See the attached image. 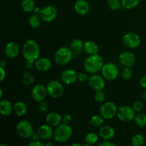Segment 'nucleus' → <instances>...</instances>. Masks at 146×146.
<instances>
[{
	"instance_id": "f257e3e1",
	"label": "nucleus",
	"mask_w": 146,
	"mask_h": 146,
	"mask_svg": "<svg viewBox=\"0 0 146 146\" xmlns=\"http://www.w3.org/2000/svg\"><path fill=\"white\" fill-rule=\"evenodd\" d=\"M22 54L26 61L35 62L40 55V47L38 43L32 38L27 40L23 46Z\"/></svg>"
},
{
	"instance_id": "f03ea898",
	"label": "nucleus",
	"mask_w": 146,
	"mask_h": 146,
	"mask_svg": "<svg viewBox=\"0 0 146 146\" xmlns=\"http://www.w3.org/2000/svg\"><path fill=\"white\" fill-rule=\"evenodd\" d=\"M104 66V60L99 54L89 55L84 62V68L87 73L95 74L101 71Z\"/></svg>"
},
{
	"instance_id": "7ed1b4c3",
	"label": "nucleus",
	"mask_w": 146,
	"mask_h": 146,
	"mask_svg": "<svg viewBox=\"0 0 146 146\" xmlns=\"http://www.w3.org/2000/svg\"><path fill=\"white\" fill-rule=\"evenodd\" d=\"M73 56L74 54L71 48L66 46H63L56 51L54 56V60L58 65L65 66L71 62Z\"/></svg>"
},
{
	"instance_id": "20e7f679",
	"label": "nucleus",
	"mask_w": 146,
	"mask_h": 146,
	"mask_svg": "<svg viewBox=\"0 0 146 146\" xmlns=\"http://www.w3.org/2000/svg\"><path fill=\"white\" fill-rule=\"evenodd\" d=\"M73 130L69 125L61 123L54 130V138L58 143H65L71 138Z\"/></svg>"
},
{
	"instance_id": "39448f33",
	"label": "nucleus",
	"mask_w": 146,
	"mask_h": 146,
	"mask_svg": "<svg viewBox=\"0 0 146 146\" xmlns=\"http://www.w3.org/2000/svg\"><path fill=\"white\" fill-rule=\"evenodd\" d=\"M101 75L107 81H114L119 75V69L113 63L104 64L101 69Z\"/></svg>"
},
{
	"instance_id": "423d86ee",
	"label": "nucleus",
	"mask_w": 146,
	"mask_h": 146,
	"mask_svg": "<svg viewBox=\"0 0 146 146\" xmlns=\"http://www.w3.org/2000/svg\"><path fill=\"white\" fill-rule=\"evenodd\" d=\"M116 104L112 101H107L103 104L100 108V115L105 120H111L117 115Z\"/></svg>"
},
{
	"instance_id": "0eeeda50",
	"label": "nucleus",
	"mask_w": 146,
	"mask_h": 146,
	"mask_svg": "<svg viewBox=\"0 0 146 146\" xmlns=\"http://www.w3.org/2000/svg\"><path fill=\"white\" fill-rule=\"evenodd\" d=\"M48 95L53 98H60L64 94V86L61 82L57 80H51L46 86Z\"/></svg>"
},
{
	"instance_id": "6e6552de",
	"label": "nucleus",
	"mask_w": 146,
	"mask_h": 146,
	"mask_svg": "<svg viewBox=\"0 0 146 146\" xmlns=\"http://www.w3.org/2000/svg\"><path fill=\"white\" fill-rule=\"evenodd\" d=\"M16 129H17V134L23 138H31V135L34 132V128H33L31 123L29 122L28 121H26V120L20 121L17 123Z\"/></svg>"
},
{
	"instance_id": "1a4fd4ad",
	"label": "nucleus",
	"mask_w": 146,
	"mask_h": 146,
	"mask_svg": "<svg viewBox=\"0 0 146 146\" xmlns=\"http://www.w3.org/2000/svg\"><path fill=\"white\" fill-rule=\"evenodd\" d=\"M135 113L132 107L129 106H122L118 108L116 115L120 121L125 123H129L134 120L135 116Z\"/></svg>"
},
{
	"instance_id": "9d476101",
	"label": "nucleus",
	"mask_w": 146,
	"mask_h": 146,
	"mask_svg": "<svg viewBox=\"0 0 146 146\" xmlns=\"http://www.w3.org/2000/svg\"><path fill=\"white\" fill-rule=\"evenodd\" d=\"M141 37L135 32H128L123 37L124 45L129 48H137L141 44Z\"/></svg>"
},
{
	"instance_id": "9b49d317",
	"label": "nucleus",
	"mask_w": 146,
	"mask_h": 146,
	"mask_svg": "<svg viewBox=\"0 0 146 146\" xmlns=\"http://www.w3.org/2000/svg\"><path fill=\"white\" fill-rule=\"evenodd\" d=\"M105 80L102 75H98L97 74H91L88 78V85L95 91H103L106 86Z\"/></svg>"
},
{
	"instance_id": "f8f14e48",
	"label": "nucleus",
	"mask_w": 146,
	"mask_h": 146,
	"mask_svg": "<svg viewBox=\"0 0 146 146\" xmlns=\"http://www.w3.org/2000/svg\"><path fill=\"white\" fill-rule=\"evenodd\" d=\"M39 15L43 21L46 22H51L57 17L58 11L54 6L48 5L41 9Z\"/></svg>"
},
{
	"instance_id": "ddd939ff",
	"label": "nucleus",
	"mask_w": 146,
	"mask_h": 146,
	"mask_svg": "<svg viewBox=\"0 0 146 146\" xmlns=\"http://www.w3.org/2000/svg\"><path fill=\"white\" fill-rule=\"evenodd\" d=\"M48 95L46 87L44 86L43 84H36L33 87L31 90V96L32 98L36 102H41L44 101Z\"/></svg>"
},
{
	"instance_id": "4468645a",
	"label": "nucleus",
	"mask_w": 146,
	"mask_h": 146,
	"mask_svg": "<svg viewBox=\"0 0 146 146\" xmlns=\"http://www.w3.org/2000/svg\"><path fill=\"white\" fill-rule=\"evenodd\" d=\"M119 61L124 67L131 68L133 66L136 62V58L133 53L131 51H123L119 55Z\"/></svg>"
},
{
	"instance_id": "2eb2a0df",
	"label": "nucleus",
	"mask_w": 146,
	"mask_h": 146,
	"mask_svg": "<svg viewBox=\"0 0 146 146\" xmlns=\"http://www.w3.org/2000/svg\"><path fill=\"white\" fill-rule=\"evenodd\" d=\"M61 80L64 84L70 85L78 81V74L73 69H66L61 73Z\"/></svg>"
},
{
	"instance_id": "dca6fc26",
	"label": "nucleus",
	"mask_w": 146,
	"mask_h": 146,
	"mask_svg": "<svg viewBox=\"0 0 146 146\" xmlns=\"http://www.w3.org/2000/svg\"><path fill=\"white\" fill-rule=\"evenodd\" d=\"M63 118L59 113L55 111H51L46 115V122L52 127H57L62 122Z\"/></svg>"
},
{
	"instance_id": "f3484780",
	"label": "nucleus",
	"mask_w": 146,
	"mask_h": 146,
	"mask_svg": "<svg viewBox=\"0 0 146 146\" xmlns=\"http://www.w3.org/2000/svg\"><path fill=\"white\" fill-rule=\"evenodd\" d=\"M51 66H52V63H51V60L48 58H45V57L38 58L34 64V67L36 69L41 72L48 71L51 68Z\"/></svg>"
},
{
	"instance_id": "a211bd4d",
	"label": "nucleus",
	"mask_w": 146,
	"mask_h": 146,
	"mask_svg": "<svg viewBox=\"0 0 146 146\" xmlns=\"http://www.w3.org/2000/svg\"><path fill=\"white\" fill-rule=\"evenodd\" d=\"M19 46L14 41L7 43L5 46V54L8 58H14L18 56L19 53Z\"/></svg>"
},
{
	"instance_id": "6ab92c4d",
	"label": "nucleus",
	"mask_w": 146,
	"mask_h": 146,
	"mask_svg": "<svg viewBox=\"0 0 146 146\" xmlns=\"http://www.w3.org/2000/svg\"><path fill=\"white\" fill-rule=\"evenodd\" d=\"M38 133L39 135L40 138L43 140H49L52 137H54V131L53 130L52 126L48 124H44L41 125L38 129Z\"/></svg>"
},
{
	"instance_id": "aec40b11",
	"label": "nucleus",
	"mask_w": 146,
	"mask_h": 146,
	"mask_svg": "<svg viewBox=\"0 0 146 146\" xmlns=\"http://www.w3.org/2000/svg\"><path fill=\"white\" fill-rule=\"evenodd\" d=\"M90 7L86 0H76L74 4V10L80 16H84L89 11Z\"/></svg>"
},
{
	"instance_id": "412c9836",
	"label": "nucleus",
	"mask_w": 146,
	"mask_h": 146,
	"mask_svg": "<svg viewBox=\"0 0 146 146\" xmlns=\"http://www.w3.org/2000/svg\"><path fill=\"white\" fill-rule=\"evenodd\" d=\"M99 136L105 141H110L115 137V130L111 126L105 125L102 126L99 130Z\"/></svg>"
},
{
	"instance_id": "4be33fe9",
	"label": "nucleus",
	"mask_w": 146,
	"mask_h": 146,
	"mask_svg": "<svg viewBox=\"0 0 146 146\" xmlns=\"http://www.w3.org/2000/svg\"><path fill=\"white\" fill-rule=\"evenodd\" d=\"M13 111V105L8 100H1L0 102V113L4 116L9 115Z\"/></svg>"
},
{
	"instance_id": "5701e85b",
	"label": "nucleus",
	"mask_w": 146,
	"mask_h": 146,
	"mask_svg": "<svg viewBox=\"0 0 146 146\" xmlns=\"http://www.w3.org/2000/svg\"><path fill=\"white\" fill-rule=\"evenodd\" d=\"M28 108L25 103L22 101H17L13 106V111L18 116H23L27 114Z\"/></svg>"
},
{
	"instance_id": "b1692460",
	"label": "nucleus",
	"mask_w": 146,
	"mask_h": 146,
	"mask_svg": "<svg viewBox=\"0 0 146 146\" xmlns=\"http://www.w3.org/2000/svg\"><path fill=\"white\" fill-rule=\"evenodd\" d=\"M84 43L83 42L82 40L80 38H75L72 41L70 45V48L72 51L74 55H78L81 53L82 50H84Z\"/></svg>"
},
{
	"instance_id": "393cba45",
	"label": "nucleus",
	"mask_w": 146,
	"mask_h": 146,
	"mask_svg": "<svg viewBox=\"0 0 146 146\" xmlns=\"http://www.w3.org/2000/svg\"><path fill=\"white\" fill-rule=\"evenodd\" d=\"M84 51L88 55H94L98 54V46L93 41H88L84 43Z\"/></svg>"
},
{
	"instance_id": "a878e982",
	"label": "nucleus",
	"mask_w": 146,
	"mask_h": 146,
	"mask_svg": "<svg viewBox=\"0 0 146 146\" xmlns=\"http://www.w3.org/2000/svg\"><path fill=\"white\" fill-rule=\"evenodd\" d=\"M41 21H43L39 14H34L29 19V24L32 29H37L41 26Z\"/></svg>"
},
{
	"instance_id": "bb28decb",
	"label": "nucleus",
	"mask_w": 146,
	"mask_h": 146,
	"mask_svg": "<svg viewBox=\"0 0 146 146\" xmlns=\"http://www.w3.org/2000/svg\"><path fill=\"white\" fill-rule=\"evenodd\" d=\"M134 121L137 126L144 128L146 126V115L143 113H138L134 118Z\"/></svg>"
},
{
	"instance_id": "cd10ccee",
	"label": "nucleus",
	"mask_w": 146,
	"mask_h": 146,
	"mask_svg": "<svg viewBox=\"0 0 146 146\" xmlns=\"http://www.w3.org/2000/svg\"><path fill=\"white\" fill-rule=\"evenodd\" d=\"M34 81H35V78L29 71H25L22 74V76H21V82H22V84L24 86L32 85L34 83Z\"/></svg>"
},
{
	"instance_id": "c85d7f7f",
	"label": "nucleus",
	"mask_w": 146,
	"mask_h": 146,
	"mask_svg": "<svg viewBox=\"0 0 146 146\" xmlns=\"http://www.w3.org/2000/svg\"><path fill=\"white\" fill-rule=\"evenodd\" d=\"M21 8L25 12H31L35 9L34 0H23L21 1Z\"/></svg>"
},
{
	"instance_id": "c756f323",
	"label": "nucleus",
	"mask_w": 146,
	"mask_h": 146,
	"mask_svg": "<svg viewBox=\"0 0 146 146\" xmlns=\"http://www.w3.org/2000/svg\"><path fill=\"white\" fill-rule=\"evenodd\" d=\"M145 137L141 133H137L133 136L131 139L132 146H143L145 143Z\"/></svg>"
},
{
	"instance_id": "7c9ffc66",
	"label": "nucleus",
	"mask_w": 146,
	"mask_h": 146,
	"mask_svg": "<svg viewBox=\"0 0 146 146\" xmlns=\"http://www.w3.org/2000/svg\"><path fill=\"white\" fill-rule=\"evenodd\" d=\"M123 8L126 9H132L139 5L141 0H121Z\"/></svg>"
},
{
	"instance_id": "2f4dec72",
	"label": "nucleus",
	"mask_w": 146,
	"mask_h": 146,
	"mask_svg": "<svg viewBox=\"0 0 146 146\" xmlns=\"http://www.w3.org/2000/svg\"><path fill=\"white\" fill-rule=\"evenodd\" d=\"M104 118L101 115H94L90 119V123L95 128L101 127L104 123Z\"/></svg>"
},
{
	"instance_id": "473e14b6",
	"label": "nucleus",
	"mask_w": 146,
	"mask_h": 146,
	"mask_svg": "<svg viewBox=\"0 0 146 146\" xmlns=\"http://www.w3.org/2000/svg\"><path fill=\"white\" fill-rule=\"evenodd\" d=\"M106 4L108 8L113 11H117L123 7L122 3L120 0H107Z\"/></svg>"
},
{
	"instance_id": "72a5a7b5",
	"label": "nucleus",
	"mask_w": 146,
	"mask_h": 146,
	"mask_svg": "<svg viewBox=\"0 0 146 146\" xmlns=\"http://www.w3.org/2000/svg\"><path fill=\"white\" fill-rule=\"evenodd\" d=\"M98 137H99V135H98V134L96 133H88L86 135L85 141L87 143L93 145V144H95L98 141Z\"/></svg>"
},
{
	"instance_id": "f704fd0d",
	"label": "nucleus",
	"mask_w": 146,
	"mask_h": 146,
	"mask_svg": "<svg viewBox=\"0 0 146 146\" xmlns=\"http://www.w3.org/2000/svg\"><path fill=\"white\" fill-rule=\"evenodd\" d=\"M121 76L124 80H130L133 77V71L131 68L125 67L121 71Z\"/></svg>"
},
{
	"instance_id": "c9c22d12",
	"label": "nucleus",
	"mask_w": 146,
	"mask_h": 146,
	"mask_svg": "<svg viewBox=\"0 0 146 146\" xmlns=\"http://www.w3.org/2000/svg\"><path fill=\"white\" fill-rule=\"evenodd\" d=\"M94 100L98 103H103L106 100V94L103 91H96L94 94Z\"/></svg>"
},
{
	"instance_id": "e433bc0d",
	"label": "nucleus",
	"mask_w": 146,
	"mask_h": 146,
	"mask_svg": "<svg viewBox=\"0 0 146 146\" xmlns=\"http://www.w3.org/2000/svg\"><path fill=\"white\" fill-rule=\"evenodd\" d=\"M132 108L135 112L140 113L143 110L144 104L141 101H136L133 104Z\"/></svg>"
},
{
	"instance_id": "4c0bfd02",
	"label": "nucleus",
	"mask_w": 146,
	"mask_h": 146,
	"mask_svg": "<svg viewBox=\"0 0 146 146\" xmlns=\"http://www.w3.org/2000/svg\"><path fill=\"white\" fill-rule=\"evenodd\" d=\"M38 110L40 112H46L48 110V104L46 101H42L41 102H38Z\"/></svg>"
},
{
	"instance_id": "58836bf2",
	"label": "nucleus",
	"mask_w": 146,
	"mask_h": 146,
	"mask_svg": "<svg viewBox=\"0 0 146 146\" xmlns=\"http://www.w3.org/2000/svg\"><path fill=\"white\" fill-rule=\"evenodd\" d=\"M78 81L80 83H85L86 81H88V78L87 74H86L85 73L81 72L78 74Z\"/></svg>"
},
{
	"instance_id": "ea45409f",
	"label": "nucleus",
	"mask_w": 146,
	"mask_h": 146,
	"mask_svg": "<svg viewBox=\"0 0 146 146\" xmlns=\"http://www.w3.org/2000/svg\"><path fill=\"white\" fill-rule=\"evenodd\" d=\"M71 121H72V117H71V115H69V114H65V115H64L62 119L63 123L69 125L71 123Z\"/></svg>"
},
{
	"instance_id": "a19ab883",
	"label": "nucleus",
	"mask_w": 146,
	"mask_h": 146,
	"mask_svg": "<svg viewBox=\"0 0 146 146\" xmlns=\"http://www.w3.org/2000/svg\"><path fill=\"white\" fill-rule=\"evenodd\" d=\"M0 74H1V77H0V81H3L6 77V71L4 70V67L0 66Z\"/></svg>"
},
{
	"instance_id": "79ce46f5",
	"label": "nucleus",
	"mask_w": 146,
	"mask_h": 146,
	"mask_svg": "<svg viewBox=\"0 0 146 146\" xmlns=\"http://www.w3.org/2000/svg\"><path fill=\"white\" fill-rule=\"evenodd\" d=\"M28 146H45L42 143H41L40 141H31Z\"/></svg>"
},
{
	"instance_id": "37998d69",
	"label": "nucleus",
	"mask_w": 146,
	"mask_h": 146,
	"mask_svg": "<svg viewBox=\"0 0 146 146\" xmlns=\"http://www.w3.org/2000/svg\"><path fill=\"white\" fill-rule=\"evenodd\" d=\"M34 64H35V62H33V61H26V67H27L28 69H31V68L34 67Z\"/></svg>"
},
{
	"instance_id": "c03bdc74",
	"label": "nucleus",
	"mask_w": 146,
	"mask_h": 146,
	"mask_svg": "<svg viewBox=\"0 0 146 146\" xmlns=\"http://www.w3.org/2000/svg\"><path fill=\"white\" fill-rule=\"evenodd\" d=\"M31 138L33 141H38V139L40 138V136H39V135H38V132H34V133L31 135Z\"/></svg>"
},
{
	"instance_id": "a18cd8bd",
	"label": "nucleus",
	"mask_w": 146,
	"mask_h": 146,
	"mask_svg": "<svg viewBox=\"0 0 146 146\" xmlns=\"http://www.w3.org/2000/svg\"><path fill=\"white\" fill-rule=\"evenodd\" d=\"M140 85L143 88H146V76H143L141 78V80H140Z\"/></svg>"
},
{
	"instance_id": "49530a36",
	"label": "nucleus",
	"mask_w": 146,
	"mask_h": 146,
	"mask_svg": "<svg viewBox=\"0 0 146 146\" xmlns=\"http://www.w3.org/2000/svg\"><path fill=\"white\" fill-rule=\"evenodd\" d=\"M98 146H115L113 143L109 142L108 141H104V142L101 143L98 145Z\"/></svg>"
},
{
	"instance_id": "de8ad7c7",
	"label": "nucleus",
	"mask_w": 146,
	"mask_h": 146,
	"mask_svg": "<svg viewBox=\"0 0 146 146\" xmlns=\"http://www.w3.org/2000/svg\"><path fill=\"white\" fill-rule=\"evenodd\" d=\"M70 146H84V145H83L82 144H81V143H75L71 144V145Z\"/></svg>"
},
{
	"instance_id": "09e8293b",
	"label": "nucleus",
	"mask_w": 146,
	"mask_h": 146,
	"mask_svg": "<svg viewBox=\"0 0 146 146\" xmlns=\"http://www.w3.org/2000/svg\"><path fill=\"white\" fill-rule=\"evenodd\" d=\"M45 146H55V145H54V144L53 143L48 142V143H47L46 144Z\"/></svg>"
},
{
	"instance_id": "8fccbe9b",
	"label": "nucleus",
	"mask_w": 146,
	"mask_h": 146,
	"mask_svg": "<svg viewBox=\"0 0 146 146\" xmlns=\"http://www.w3.org/2000/svg\"><path fill=\"white\" fill-rule=\"evenodd\" d=\"M6 66V63L4 62V61H1V64H0V66L1 67H4Z\"/></svg>"
},
{
	"instance_id": "3c124183",
	"label": "nucleus",
	"mask_w": 146,
	"mask_h": 146,
	"mask_svg": "<svg viewBox=\"0 0 146 146\" xmlns=\"http://www.w3.org/2000/svg\"><path fill=\"white\" fill-rule=\"evenodd\" d=\"M142 97L143 98H145V99H146V91H144V92L142 94Z\"/></svg>"
},
{
	"instance_id": "603ef678",
	"label": "nucleus",
	"mask_w": 146,
	"mask_h": 146,
	"mask_svg": "<svg viewBox=\"0 0 146 146\" xmlns=\"http://www.w3.org/2000/svg\"><path fill=\"white\" fill-rule=\"evenodd\" d=\"M3 96V92H2V89H0V98H1Z\"/></svg>"
},
{
	"instance_id": "864d4df0",
	"label": "nucleus",
	"mask_w": 146,
	"mask_h": 146,
	"mask_svg": "<svg viewBox=\"0 0 146 146\" xmlns=\"http://www.w3.org/2000/svg\"><path fill=\"white\" fill-rule=\"evenodd\" d=\"M84 146H91V144L87 143H86V144H85V145H84Z\"/></svg>"
},
{
	"instance_id": "5fc2aeb1",
	"label": "nucleus",
	"mask_w": 146,
	"mask_h": 146,
	"mask_svg": "<svg viewBox=\"0 0 146 146\" xmlns=\"http://www.w3.org/2000/svg\"><path fill=\"white\" fill-rule=\"evenodd\" d=\"M0 146H7V145H6V144H4V143H1V145H0Z\"/></svg>"
}]
</instances>
